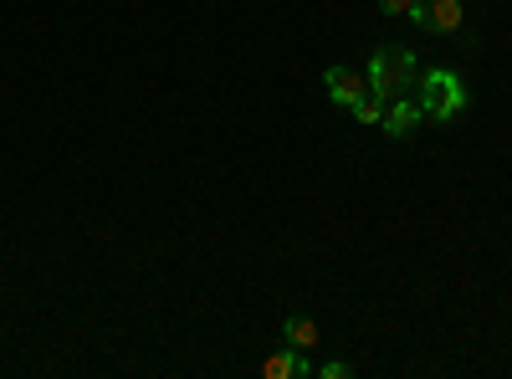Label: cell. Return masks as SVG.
Segmentation results:
<instances>
[{
    "label": "cell",
    "instance_id": "obj_1",
    "mask_svg": "<svg viewBox=\"0 0 512 379\" xmlns=\"http://www.w3.org/2000/svg\"><path fill=\"white\" fill-rule=\"evenodd\" d=\"M415 82H420V62H415L410 47H379L369 57V93L374 98H384V103L410 98Z\"/></svg>",
    "mask_w": 512,
    "mask_h": 379
},
{
    "label": "cell",
    "instance_id": "obj_2",
    "mask_svg": "<svg viewBox=\"0 0 512 379\" xmlns=\"http://www.w3.org/2000/svg\"><path fill=\"white\" fill-rule=\"evenodd\" d=\"M420 113L431 118V123H456L461 113H466V82L456 77V72H446V67H431V72H420Z\"/></svg>",
    "mask_w": 512,
    "mask_h": 379
},
{
    "label": "cell",
    "instance_id": "obj_3",
    "mask_svg": "<svg viewBox=\"0 0 512 379\" xmlns=\"http://www.w3.org/2000/svg\"><path fill=\"white\" fill-rule=\"evenodd\" d=\"M405 21H415L425 36H456L466 16H461V0H410Z\"/></svg>",
    "mask_w": 512,
    "mask_h": 379
},
{
    "label": "cell",
    "instance_id": "obj_4",
    "mask_svg": "<svg viewBox=\"0 0 512 379\" xmlns=\"http://www.w3.org/2000/svg\"><path fill=\"white\" fill-rule=\"evenodd\" d=\"M323 88H328V98H333L338 108H354V103L369 93V77L354 72V67H328V72H323Z\"/></svg>",
    "mask_w": 512,
    "mask_h": 379
},
{
    "label": "cell",
    "instance_id": "obj_5",
    "mask_svg": "<svg viewBox=\"0 0 512 379\" xmlns=\"http://www.w3.org/2000/svg\"><path fill=\"white\" fill-rule=\"evenodd\" d=\"M256 374L262 379H303V374H313V364H308V354L303 349H277V354H267L262 364H256Z\"/></svg>",
    "mask_w": 512,
    "mask_h": 379
},
{
    "label": "cell",
    "instance_id": "obj_6",
    "mask_svg": "<svg viewBox=\"0 0 512 379\" xmlns=\"http://www.w3.org/2000/svg\"><path fill=\"white\" fill-rule=\"evenodd\" d=\"M420 118H425V113H420L415 98H395L390 108H384V134H390V139H405Z\"/></svg>",
    "mask_w": 512,
    "mask_h": 379
},
{
    "label": "cell",
    "instance_id": "obj_7",
    "mask_svg": "<svg viewBox=\"0 0 512 379\" xmlns=\"http://www.w3.org/2000/svg\"><path fill=\"white\" fill-rule=\"evenodd\" d=\"M282 344H287V349H303V354L318 349V323H313L308 313H287V318H282Z\"/></svg>",
    "mask_w": 512,
    "mask_h": 379
},
{
    "label": "cell",
    "instance_id": "obj_8",
    "mask_svg": "<svg viewBox=\"0 0 512 379\" xmlns=\"http://www.w3.org/2000/svg\"><path fill=\"white\" fill-rule=\"evenodd\" d=\"M384 108H390V103H384V98H374V93H364L349 113L359 118V123H384Z\"/></svg>",
    "mask_w": 512,
    "mask_h": 379
},
{
    "label": "cell",
    "instance_id": "obj_9",
    "mask_svg": "<svg viewBox=\"0 0 512 379\" xmlns=\"http://www.w3.org/2000/svg\"><path fill=\"white\" fill-rule=\"evenodd\" d=\"M313 374H323V379H349V374H354V364H344V359H328V364H318Z\"/></svg>",
    "mask_w": 512,
    "mask_h": 379
},
{
    "label": "cell",
    "instance_id": "obj_10",
    "mask_svg": "<svg viewBox=\"0 0 512 379\" xmlns=\"http://www.w3.org/2000/svg\"><path fill=\"white\" fill-rule=\"evenodd\" d=\"M384 16H410V0H379Z\"/></svg>",
    "mask_w": 512,
    "mask_h": 379
}]
</instances>
